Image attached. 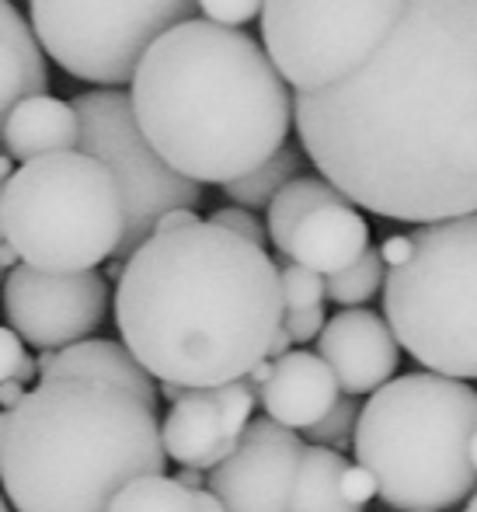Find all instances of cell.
Here are the masks:
<instances>
[{
  "label": "cell",
  "instance_id": "obj_25",
  "mask_svg": "<svg viewBox=\"0 0 477 512\" xmlns=\"http://www.w3.org/2000/svg\"><path fill=\"white\" fill-rule=\"evenodd\" d=\"M213 398H216V408H220L227 439L237 446L244 436V429L251 425V411H255V405H258V391L241 377V380H230V384L216 387Z\"/></svg>",
  "mask_w": 477,
  "mask_h": 512
},
{
  "label": "cell",
  "instance_id": "obj_41",
  "mask_svg": "<svg viewBox=\"0 0 477 512\" xmlns=\"http://www.w3.org/2000/svg\"><path fill=\"white\" fill-rule=\"evenodd\" d=\"M53 363H56V352L53 349L39 352V359H35V366H39V377H46V373L53 370Z\"/></svg>",
  "mask_w": 477,
  "mask_h": 512
},
{
  "label": "cell",
  "instance_id": "obj_15",
  "mask_svg": "<svg viewBox=\"0 0 477 512\" xmlns=\"http://www.w3.org/2000/svg\"><path fill=\"white\" fill-rule=\"evenodd\" d=\"M370 251V223L359 216L352 203L321 206L296 227L289 262L317 272V276H338Z\"/></svg>",
  "mask_w": 477,
  "mask_h": 512
},
{
  "label": "cell",
  "instance_id": "obj_30",
  "mask_svg": "<svg viewBox=\"0 0 477 512\" xmlns=\"http://www.w3.org/2000/svg\"><path fill=\"white\" fill-rule=\"evenodd\" d=\"M324 307H310V310H286L283 314V328L293 342H314L324 331Z\"/></svg>",
  "mask_w": 477,
  "mask_h": 512
},
{
  "label": "cell",
  "instance_id": "obj_6",
  "mask_svg": "<svg viewBox=\"0 0 477 512\" xmlns=\"http://www.w3.org/2000/svg\"><path fill=\"white\" fill-rule=\"evenodd\" d=\"M0 220L18 262L42 272H95L122 244L115 178L84 150L21 164L4 185Z\"/></svg>",
  "mask_w": 477,
  "mask_h": 512
},
{
  "label": "cell",
  "instance_id": "obj_38",
  "mask_svg": "<svg viewBox=\"0 0 477 512\" xmlns=\"http://www.w3.org/2000/svg\"><path fill=\"white\" fill-rule=\"evenodd\" d=\"M175 481L182 488H189V492H202V488H206V478H202V471H195V467H182Z\"/></svg>",
  "mask_w": 477,
  "mask_h": 512
},
{
  "label": "cell",
  "instance_id": "obj_18",
  "mask_svg": "<svg viewBox=\"0 0 477 512\" xmlns=\"http://www.w3.org/2000/svg\"><path fill=\"white\" fill-rule=\"evenodd\" d=\"M81 140V119L74 105L60 102L53 95L25 98L0 129V143L11 161H39L49 154H67L77 150Z\"/></svg>",
  "mask_w": 477,
  "mask_h": 512
},
{
  "label": "cell",
  "instance_id": "obj_35",
  "mask_svg": "<svg viewBox=\"0 0 477 512\" xmlns=\"http://www.w3.org/2000/svg\"><path fill=\"white\" fill-rule=\"evenodd\" d=\"M25 384H18V380H4V384H0V408L4 411H14L21 405V401H25Z\"/></svg>",
  "mask_w": 477,
  "mask_h": 512
},
{
  "label": "cell",
  "instance_id": "obj_37",
  "mask_svg": "<svg viewBox=\"0 0 477 512\" xmlns=\"http://www.w3.org/2000/svg\"><path fill=\"white\" fill-rule=\"evenodd\" d=\"M289 352H293V338L286 335V328H279V331H276V338H272V345H269V359L276 363V359L289 356Z\"/></svg>",
  "mask_w": 477,
  "mask_h": 512
},
{
  "label": "cell",
  "instance_id": "obj_24",
  "mask_svg": "<svg viewBox=\"0 0 477 512\" xmlns=\"http://www.w3.org/2000/svg\"><path fill=\"white\" fill-rule=\"evenodd\" d=\"M383 279H387V269H383L380 248H370L356 265H349V269L338 272V276L324 279V297L342 304L345 310H352L377 297L383 290Z\"/></svg>",
  "mask_w": 477,
  "mask_h": 512
},
{
  "label": "cell",
  "instance_id": "obj_31",
  "mask_svg": "<svg viewBox=\"0 0 477 512\" xmlns=\"http://www.w3.org/2000/svg\"><path fill=\"white\" fill-rule=\"evenodd\" d=\"M342 495L352 502V506L363 509L366 502L377 499V481H373V474L366 471V467L349 464V467H345V474H342Z\"/></svg>",
  "mask_w": 477,
  "mask_h": 512
},
{
  "label": "cell",
  "instance_id": "obj_16",
  "mask_svg": "<svg viewBox=\"0 0 477 512\" xmlns=\"http://www.w3.org/2000/svg\"><path fill=\"white\" fill-rule=\"evenodd\" d=\"M161 443L168 460L195 471H213L234 453L213 391H189L182 401H175L161 422Z\"/></svg>",
  "mask_w": 477,
  "mask_h": 512
},
{
  "label": "cell",
  "instance_id": "obj_32",
  "mask_svg": "<svg viewBox=\"0 0 477 512\" xmlns=\"http://www.w3.org/2000/svg\"><path fill=\"white\" fill-rule=\"evenodd\" d=\"M25 342L14 335L11 328H0V384L4 380H18V370L25 363Z\"/></svg>",
  "mask_w": 477,
  "mask_h": 512
},
{
  "label": "cell",
  "instance_id": "obj_46",
  "mask_svg": "<svg viewBox=\"0 0 477 512\" xmlns=\"http://www.w3.org/2000/svg\"><path fill=\"white\" fill-rule=\"evenodd\" d=\"M464 512H477V492L471 495V502H467V509Z\"/></svg>",
  "mask_w": 477,
  "mask_h": 512
},
{
  "label": "cell",
  "instance_id": "obj_11",
  "mask_svg": "<svg viewBox=\"0 0 477 512\" xmlns=\"http://www.w3.org/2000/svg\"><path fill=\"white\" fill-rule=\"evenodd\" d=\"M108 314V279L101 272H42L18 265L4 276V317L21 342L67 349L101 328Z\"/></svg>",
  "mask_w": 477,
  "mask_h": 512
},
{
  "label": "cell",
  "instance_id": "obj_4",
  "mask_svg": "<svg viewBox=\"0 0 477 512\" xmlns=\"http://www.w3.org/2000/svg\"><path fill=\"white\" fill-rule=\"evenodd\" d=\"M164 467L157 411L119 387L42 380L7 411L0 485L18 512H108L122 488Z\"/></svg>",
  "mask_w": 477,
  "mask_h": 512
},
{
  "label": "cell",
  "instance_id": "obj_12",
  "mask_svg": "<svg viewBox=\"0 0 477 512\" xmlns=\"http://www.w3.org/2000/svg\"><path fill=\"white\" fill-rule=\"evenodd\" d=\"M303 439L279 422L251 418L241 443L206 478L227 512H289L303 460Z\"/></svg>",
  "mask_w": 477,
  "mask_h": 512
},
{
  "label": "cell",
  "instance_id": "obj_44",
  "mask_svg": "<svg viewBox=\"0 0 477 512\" xmlns=\"http://www.w3.org/2000/svg\"><path fill=\"white\" fill-rule=\"evenodd\" d=\"M4 439H7V411H0V457H4Z\"/></svg>",
  "mask_w": 477,
  "mask_h": 512
},
{
  "label": "cell",
  "instance_id": "obj_20",
  "mask_svg": "<svg viewBox=\"0 0 477 512\" xmlns=\"http://www.w3.org/2000/svg\"><path fill=\"white\" fill-rule=\"evenodd\" d=\"M349 460L328 446H307L296 474L289 512H363L342 495V474Z\"/></svg>",
  "mask_w": 477,
  "mask_h": 512
},
{
  "label": "cell",
  "instance_id": "obj_33",
  "mask_svg": "<svg viewBox=\"0 0 477 512\" xmlns=\"http://www.w3.org/2000/svg\"><path fill=\"white\" fill-rule=\"evenodd\" d=\"M408 255H411V237L408 234H394L380 244L383 269H397L401 262H408Z\"/></svg>",
  "mask_w": 477,
  "mask_h": 512
},
{
  "label": "cell",
  "instance_id": "obj_2",
  "mask_svg": "<svg viewBox=\"0 0 477 512\" xmlns=\"http://www.w3.org/2000/svg\"><path fill=\"white\" fill-rule=\"evenodd\" d=\"M283 314L269 251L209 220L150 234L115 283L122 345L154 380L185 391L248 377L269 359Z\"/></svg>",
  "mask_w": 477,
  "mask_h": 512
},
{
  "label": "cell",
  "instance_id": "obj_23",
  "mask_svg": "<svg viewBox=\"0 0 477 512\" xmlns=\"http://www.w3.org/2000/svg\"><path fill=\"white\" fill-rule=\"evenodd\" d=\"M108 512H195V492L175 478H140L112 499Z\"/></svg>",
  "mask_w": 477,
  "mask_h": 512
},
{
  "label": "cell",
  "instance_id": "obj_39",
  "mask_svg": "<svg viewBox=\"0 0 477 512\" xmlns=\"http://www.w3.org/2000/svg\"><path fill=\"white\" fill-rule=\"evenodd\" d=\"M195 512H227V509H223V502L209 488H202V492H195Z\"/></svg>",
  "mask_w": 477,
  "mask_h": 512
},
{
  "label": "cell",
  "instance_id": "obj_42",
  "mask_svg": "<svg viewBox=\"0 0 477 512\" xmlns=\"http://www.w3.org/2000/svg\"><path fill=\"white\" fill-rule=\"evenodd\" d=\"M157 391H161L164 398L171 401V405H175V401H182L185 394H189V391H185V387H175V384H161V387H157Z\"/></svg>",
  "mask_w": 477,
  "mask_h": 512
},
{
  "label": "cell",
  "instance_id": "obj_19",
  "mask_svg": "<svg viewBox=\"0 0 477 512\" xmlns=\"http://www.w3.org/2000/svg\"><path fill=\"white\" fill-rule=\"evenodd\" d=\"M49 70L32 21L18 14L11 0H0V129L25 98L46 95Z\"/></svg>",
  "mask_w": 477,
  "mask_h": 512
},
{
  "label": "cell",
  "instance_id": "obj_21",
  "mask_svg": "<svg viewBox=\"0 0 477 512\" xmlns=\"http://www.w3.org/2000/svg\"><path fill=\"white\" fill-rule=\"evenodd\" d=\"M335 203H349V199L331 182H324V178H317V175L293 178V182H286L283 189H279V196L269 203V227H265V234L276 244L279 255H289L296 227H300L314 209L335 206Z\"/></svg>",
  "mask_w": 477,
  "mask_h": 512
},
{
  "label": "cell",
  "instance_id": "obj_10",
  "mask_svg": "<svg viewBox=\"0 0 477 512\" xmlns=\"http://www.w3.org/2000/svg\"><path fill=\"white\" fill-rule=\"evenodd\" d=\"M74 112L81 119V140L77 150L105 164L115 178L122 199V244L115 251L126 262L150 234L157 220L171 209H195L202 203V189L178 171H171L154 154L136 126L133 102L126 91H84L77 95Z\"/></svg>",
  "mask_w": 477,
  "mask_h": 512
},
{
  "label": "cell",
  "instance_id": "obj_5",
  "mask_svg": "<svg viewBox=\"0 0 477 512\" xmlns=\"http://www.w3.org/2000/svg\"><path fill=\"white\" fill-rule=\"evenodd\" d=\"M477 391L439 373H408L359 408L356 464L390 509H453L477 492L471 436Z\"/></svg>",
  "mask_w": 477,
  "mask_h": 512
},
{
  "label": "cell",
  "instance_id": "obj_13",
  "mask_svg": "<svg viewBox=\"0 0 477 512\" xmlns=\"http://www.w3.org/2000/svg\"><path fill=\"white\" fill-rule=\"evenodd\" d=\"M317 356L324 359L338 387L349 398H359L390 384L394 370L401 366V345L377 310L352 307L324 324Z\"/></svg>",
  "mask_w": 477,
  "mask_h": 512
},
{
  "label": "cell",
  "instance_id": "obj_50",
  "mask_svg": "<svg viewBox=\"0 0 477 512\" xmlns=\"http://www.w3.org/2000/svg\"><path fill=\"white\" fill-rule=\"evenodd\" d=\"M0 276H4V269H0Z\"/></svg>",
  "mask_w": 477,
  "mask_h": 512
},
{
  "label": "cell",
  "instance_id": "obj_1",
  "mask_svg": "<svg viewBox=\"0 0 477 512\" xmlns=\"http://www.w3.org/2000/svg\"><path fill=\"white\" fill-rule=\"evenodd\" d=\"M293 119L352 206L418 227L477 213V0H408L380 53L296 95Z\"/></svg>",
  "mask_w": 477,
  "mask_h": 512
},
{
  "label": "cell",
  "instance_id": "obj_43",
  "mask_svg": "<svg viewBox=\"0 0 477 512\" xmlns=\"http://www.w3.org/2000/svg\"><path fill=\"white\" fill-rule=\"evenodd\" d=\"M14 175V168H11V157L7 154H0V185H7V178Z\"/></svg>",
  "mask_w": 477,
  "mask_h": 512
},
{
  "label": "cell",
  "instance_id": "obj_27",
  "mask_svg": "<svg viewBox=\"0 0 477 512\" xmlns=\"http://www.w3.org/2000/svg\"><path fill=\"white\" fill-rule=\"evenodd\" d=\"M279 286H283V307L286 310H310L324 304V276L303 269L296 262H286L279 269Z\"/></svg>",
  "mask_w": 477,
  "mask_h": 512
},
{
  "label": "cell",
  "instance_id": "obj_34",
  "mask_svg": "<svg viewBox=\"0 0 477 512\" xmlns=\"http://www.w3.org/2000/svg\"><path fill=\"white\" fill-rule=\"evenodd\" d=\"M192 223H199L195 209H171V213H164L161 220H157L154 234H171V230H185V227H192Z\"/></svg>",
  "mask_w": 477,
  "mask_h": 512
},
{
  "label": "cell",
  "instance_id": "obj_49",
  "mask_svg": "<svg viewBox=\"0 0 477 512\" xmlns=\"http://www.w3.org/2000/svg\"><path fill=\"white\" fill-rule=\"evenodd\" d=\"M418 512H432V509H418Z\"/></svg>",
  "mask_w": 477,
  "mask_h": 512
},
{
  "label": "cell",
  "instance_id": "obj_8",
  "mask_svg": "<svg viewBox=\"0 0 477 512\" xmlns=\"http://www.w3.org/2000/svg\"><path fill=\"white\" fill-rule=\"evenodd\" d=\"M404 7L408 0H265V53L296 95H317L380 53Z\"/></svg>",
  "mask_w": 477,
  "mask_h": 512
},
{
  "label": "cell",
  "instance_id": "obj_14",
  "mask_svg": "<svg viewBox=\"0 0 477 512\" xmlns=\"http://www.w3.org/2000/svg\"><path fill=\"white\" fill-rule=\"evenodd\" d=\"M272 380L258 391L265 415L272 422H279L283 429L307 432L310 425H317L342 398V387L331 377V370L324 366L321 356L314 352H289V356L276 359Z\"/></svg>",
  "mask_w": 477,
  "mask_h": 512
},
{
  "label": "cell",
  "instance_id": "obj_9",
  "mask_svg": "<svg viewBox=\"0 0 477 512\" xmlns=\"http://www.w3.org/2000/svg\"><path fill=\"white\" fill-rule=\"evenodd\" d=\"M28 14L49 60L77 81L119 91L164 32L199 14V0H28Z\"/></svg>",
  "mask_w": 477,
  "mask_h": 512
},
{
  "label": "cell",
  "instance_id": "obj_17",
  "mask_svg": "<svg viewBox=\"0 0 477 512\" xmlns=\"http://www.w3.org/2000/svg\"><path fill=\"white\" fill-rule=\"evenodd\" d=\"M42 380H91V384L119 387V391L133 394L136 401H143L147 408L157 411V384L147 370L133 359V352L122 342L112 338H84L67 349L56 352L53 370Z\"/></svg>",
  "mask_w": 477,
  "mask_h": 512
},
{
  "label": "cell",
  "instance_id": "obj_40",
  "mask_svg": "<svg viewBox=\"0 0 477 512\" xmlns=\"http://www.w3.org/2000/svg\"><path fill=\"white\" fill-rule=\"evenodd\" d=\"M18 255H14V248H11V244H0V269H4V272H11V269H18Z\"/></svg>",
  "mask_w": 477,
  "mask_h": 512
},
{
  "label": "cell",
  "instance_id": "obj_48",
  "mask_svg": "<svg viewBox=\"0 0 477 512\" xmlns=\"http://www.w3.org/2000/svg\"><path fill=\"white\" fill-rule=\"evenodd\" d=\"M0 512H11V509H7V499H4V495H0Z\"/></svg>",
  "mask_w": 477,
  "mask_h": 512
},
{
  "label": "cell",
  "instance_id": "obj_26",
  "mask_svg": "<svg viewBox=\"0 0 477 512\" xmlns=\"http://www.w3.org/2000/svg\"><path fill=\"white\" fill-rule=\"evenodd\" d=\"M356 422H359V405L356 398H338V405L328 411L317 425H310L307 436L314 439V446H328V450L342 453L345 446L356 439Z\"/></svg>",
  "mask_w": 477,
  "mask_h": 512
},
{
  "label": "cell",
  "instance_id": "obj_36",
  "mask_svg": "<svg viewBox=\"0 0 477 512\" xmlns=\"http://www.w3.org/2000/svg\"><path fill=\"white\" fill-rule=\"evenodd\" d=\"M272 370H276V366H272V359H262V363H258L255 370H251V373H248V377H244V380H248V384L255 387V391H262V387H265V384H269V380H272Z\"/></svg>",
  "mask_w": 477,
  "mask_h": 512
},
{
  "label": "cell",
  "instance_id": "obj_29",
  "mask_svg": "<svg viewBox=\"0 0 477 512\" xmlns=\"http://www.w3.org/2000/svg\"><path fill=\"white\" fill-rule=\"evenodd\" d=\"M209 223H216V227L230 230V234L244 237V241L258 244V248H265V227L258 223V216L251 213V209H241V206H223V209H213V216H209Z\"/></svg>",
  "mask_w": 477,
  "mask_h": 512
},
{
  "label": "cell",
  "instance_id": "obj_3",
  "mask_svg": "<svg viewBox=\"0 0 477 512\" xmlns=\"http://www.w3.org/2000/svg\"><path fill=\"white\" fill-rule=\"evenodd\" d=\"M154 154L195 185H230L286 147L293 95L244 28L206 18L164 32L129 84Z\"/></svg>",
  "mask_w": 477,
  "mask_h": 512
},
{
  "label": "cell",
  "instance_id": "obj_28",
  "mask_svg": "<svg viewBox=\"0 0 477 512\" xmlns=\"http://www.w3.org/2000/svg\"><path fill=\"white\" fill-rule=\"evenodd\" d=\"M262 7L265 0H199V11L206 14V21L223 28H244L262 14Z\"/></svg>",
  "mask_w": 477,
  "mask_h": 512
},
{
  "label": "cell",
  "instance_id": "obj_45",
  "mask_svg": "<svg viewBox=\"0 0 477 512\" xmlns=\"http://www.w3.org/2000/svg\"><path fill=\"white\" fill-rule=\"evenodd\" d=\"M471 464H474V471H477V432L471 436Z\"/></svg>",
  "mask_w": 477,
  "mask_h": 512
},
{
  "label": "cell",
  "instance_id": "obj_7",
  "mask_svg": "<svg viewBox=\"0 0 477 512\" xmlns=\"http://www.w3.org/2000/svg\"><path fill=\"white\" fill-rule=\"evenodd\" d=\"M411 255L383 279V321L429 373L477 377V213L411 230Z\"/></svg>",
  "mask_w": 477,
  "mask_h": 512
},
{
  "label": "cell",
  "instance_id": "obj_47",
  "mask_svg": "<svg viewBox=\"0 0 477 512\" xmlns=\"http://www.w3.org/2000/svg\"><path fill=\"white\" fill-rule=\"evenodd\" d=\"M0 199H4V185H0ZM0 244H4V220H0Z\"/></svg>",
  "mask_w": 477,
  "mask_h": 512
},
{
  "label": "cell",
  "instance_id": "obj_22",
  "mask_svg": "<svg viewBox=\"0 0 477 512\" xmlns=\"http://www.w3.org/2000/svg\"><path fill=\"white\" fill-rule=\"evenodd\" d=\"M300 164H303V157L296 154V147H283L276 157H269L262 168L248 171V175L237 178V182L223 185V192H227L230 203L241 209H269L272 199L279 196V189H283L286 182H293V178H300Z\"/></svg>",
  "mask_w": 477,
  "mask_h": 512
}]
</instances>
